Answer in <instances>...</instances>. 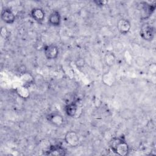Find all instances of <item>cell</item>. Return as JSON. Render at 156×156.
<instances>
[{"instance_id": "obj_1", "label": "cell", "mask_w": 156, "mask_h": 156, "mask_svg": "<svg viewBox=\"0 0 156 156\" xmlns=\"http://www.w3.org/2000/svg\"><path fill=\"white\" fill-rule=\"evenodd\" d=\"M109 147L115 154L120 156H126L129 152V145L122 138H113L110 141Z\"/></svg>"}, {"instance_id": "obj_2", "label": "cell", "mask_w": 156, "mask_h": 156, "mask_svg": "<svg viewBox=\"0 0 156 156\" xmlns=\"http://www.w3.org/2000/svg\"><path fill=\"white\" fill-rule=\"evenodd\" d=\"M140 35L145 41H152L155 36L154 27L149 23H143L140 28Z\"/></svg>"}, {"instance_id": "obj_3", "label": "cell", "mask_w": 156, "mask_h": 156, "mask_svg": "<svg viewBox=\"0 0 156 156\" xmlns=\"http://www.w3.org/2000/svg\"><path fill=\"white\" fill-rule=\"evenodd\" d=\"M140 5H141V18L144 20L149 18L155 9V5L145 1L141 2Z\"/></svg>"}, {"instance_id": "obj_4", "label": "cell", "mask_w": 156, "mask_h": 156, "mask_svg": "<svg viewBox=\"0 0 156 156\" xmlns=\"http://www.w3.org/2000/svg\"><path fill=\"white\" fill-rule=\"evenodd\" d=\"M43 52L46 58L48 60H54L57 58L59 54V49L54 44L46 45L43 48Z\"/></svg>"}, {"instance_id": "obj_5", "label": "cell", "mask_w": 156, "mask_h": 156, "mask_svg": "<svg viewBox=\"0 0 156 156\" xmlns=\"http://www.w3.org/2000/svg\"><path fill=\"white\" fill-rule=\"evenodd\" d=\"M64 140L68 145L71 147L77 146L80 142V138H79V135L76 132L73 130L68 131L65 133Z\"/></svg>"}, {"instance_id": "obj_6", "label": "cell", "mask_w": 156, "mask_h": 156, "mask_svg": "<svg viewBox=\"0 0 156 156\" xmlns=\"http://www.w3.org/2000/svg\"><path fill=\"white\" fill-rule=\"evenodd\" d=\"M46 119L50 124L56 127H61L64 123V118L63 116L55 112L48 114L46 116Z\"/></svg>"}, {"instance_id": "obj_7", "label": "cell", "mask_w": 156, "mask_h": 156, "mask_svg": "<svg viewBox=\"0 0 156 156\" xmlns=\"http://www.w3.org/2000/svg\"><path fill=\"white\" fill-rule=\"evenodd\" d=\"M117 29L118 32L122 35L127 34L131 29V23L126 18H121L117 23Z\"/></svg>"}, {"instance_id": "obj_8", "label": "cell", "mask_w": 156, "mask_h": 156, "mask_svg": "<svg viewBox=\"0 0 156 156\" xmlns=\"http://www.w3.org/2000/svg\"><path fill=\"white\" fill-rule=\"evenodd\" d=\"M1 18L4 23L11 24L15 21V15L10 9L5 8L1 11Z\"/></svg>"}, {"instance_id": "obj_9", "label": "cell", "mask_w": 156, "mask_h": 156, "mask_svg": "<svg viewBox=\"0 0 156 156\" xmlns=\"http://www.w3.org/2000/svg\"><path fill=\"white\" fill-rule=\"evenodd\" d=\"M47 155H56V156H63L66 155V150L63 147L58 144L51 145L49 146L48 151L44 153Z\"/></svg>"}, {"instance_id": "obj_10", "label": "cell", "mask_w": 156, "mask_h": 156, "mask_svg": "<svg viewBox=\"0 0 156 156\" xmlns=\"http://www.w3.org/2000/svg\"><path fill=\"white\" fill-rule=\"evenodd\" d=\"M48 23L54 27H58L61 23V15L58 11L53 10L48 17Z\"/></svg>"}, {"instance_id": "obj_11", "label": "cell", "mask_w": 156, "mask_h": 156, "mask_svg": "<svg viewBox=\"0 0 156 156\" xmlns=\"http://www.w3.org/2000/svg\"><path fill=\"white\" fill-rule=\"evenodd\" d=\"M30 16L37 22L41 23L44 20L45 13L42 9L39 7H35L31 10Z\"/></svg>"}, {"instance_id": "obj_12", "label": "cell", "mask_w": 156, "mask_h": 156, "mask_svg": "<svg viewBox=\"0 0 156 156\" xmlns=\"http://www.w3.org/2000/svg\"><path fill=\"white\" fill-rule=\"evenodd\" d=\"M64 110L67 116L71 118L74 117L76 115L77 110V104L76 101L66 104Z\"/></svg>"}, {"instance_id": "obj_13", "label": "cell", "mask_w": 156, "mask_h": 156, "mask_svg": "<svg viewBox=\"0 0 156 156\" xmlns=\"http://www.w3.org/2000/svg\"><path fill=\"white\" fill-rule=\"evenodd\" d=\"M104 62L107 66L109 68L113 66L116 62V56L115 54L110 51L107 52L104 57Z\"/></svg>"}, {"instance_id": "obj_14", "label": "cell", "mask_w": 156, "mask_h": 156, "mask_svg": "<svg viewBox=\"0 0 156 156\" xmlns=\"http://www.w3.org/2000/svg\"><path fill=\"white\" fill-rule=\"evenodd\" d=\"M135 63L137 66L142 68L146 65L147 61L144 57L141 56H138L135 58Z\"/></svg>"}, {"instance_id": "obj_15", "label": "cell", "mask_w": 156, "mask_h": 156, "mask_svg": "<svg viewBox=\"0 0 156 156\" xmlns=\"http://www.w3.org/2000/svg\"><path fill=\"white\" fill-rule=\"evenodd\" d=\"M75 65L77 66V68H78L79 69L83 68L85 65V60L84 58H83L82 57H77L75 61Z\"/></svg>"}, {"instance_id": "obj_16", "label": "cell", "mask_w": 156, "mask_h": 156, "mask_svg": "<svg viewBox=\"0 0 156 156\" xmlns=\"http://www.w3.org/2000/svg\"><path fill=\"white\" fill-rule=\"evenodd\" d=\"M64 101H65L66 104H69V103L76 101L74 94L71 93H69L66 94L64 97Z\"/></svg>"}, {"instance_id": "obj_17", "label": "cell", "mask_w": 156, "mask_h": 156, "mask_svg": "<svg viewBox=\"0 0 156 156\" xmlns=\"http://www.w3.org/2000/svg\"><path fill=\"white\" fill-rule=\"evenodd\" d=\"M121 116L122 118L128 119L132 118V112L129 109H126L121 112Z\"/></svg>"}, {"instance_id": "obj_18", "label": "cell", "mask_w": 156, "mask_h": 156, "mask_svg": "<svg viewBox=\"0 0 156 156\" xmlns=\"http://www.w3.org/2000/svg\"><path fill=\"white\" fill-rule=\"evenodd\" d=\"M1 35L2 37H3L4 38H7L9 35H10V33L9 31L8 30V29L5 27H2L1 29Z\"/></svg>"}, {"instance_id": "obj_19", "label": "cell", "mask_w": 156, "mask_h": 156, "mask_svg": "<svg viewBox=\"0 0 156 156\" xmlns=\"http://www.w3.org/2000/svg\"><path fill=\"white\" fill-rule=\"evenodd\" d=\"M93 2L98 7H102L104 5H105L107 4V3H108V1H105V0H96L94 1Z\"/></svg>"}]
</instances>
